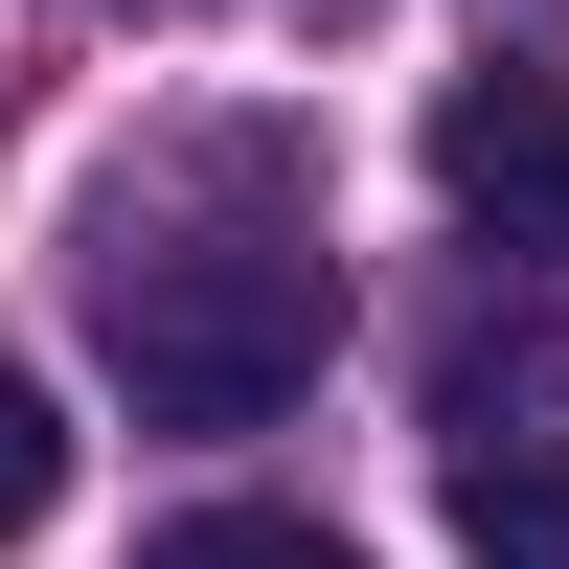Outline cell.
<instances>
[{
	"mask_svg": "<svg viewBox=\"0 0 569 569\" xmlns=\"http://www.w3.org/2000/svg\"><path fill=\"white\" fill-rule=\"evenodd\" d=\"M137 569H365L342 525H297V501H206V525H160Z\"/></svg>",
	"mask_w": 569,
	"mask_h": 569,
	"instance_id": "4",
	"label": "cell"
},
{
	"mask_svg": "<svg viewBox=\"0 0 569 569\" xmlns=\"http://www.w3.org/2000/svg\"><path fill=\"white\" fill-rule=\"evenodd\" d=\"M433 182H456L525 273H569V91H547V69H456V91H433Z\"/></svg>",
	"mask_w": 569,
	"mask_h": 569,
	"instance_id": "3",
	"label": "cell"
},
{
	"mask_svg": "<svg viewBox=\"0 0 569 569\" xmlns=\"http://www.w3.org/2000/svg\"><path fill=\"white\" fill-rule=\"evenodd\" d=\"M114 23H160V0H114Z\"/></svg>",
	"mask_w": 569,
	"mask_h": 569,
	"instance_id": "6",
	"label": "cell"
},
{
	"mask_svg": "<svg viewBox=\"0 0 569 569\" xmlns=\"http://www.w3.org/2000/svg\"><path fill=\"white\" fill-rule=\"evenodd\" d=\"M433 479L479 569H569V319H479L433 365Z\"/></svg>",
	"mask_w": 569,
	"mask_h": 569,
	"instance_id": "2",
	"label": "cell"
},
{
	"mask_svg": "<svg viewBox=\"0 0 569 569\" xmlns=\"http://www.w3.org/2000/svg\"><path fill=\"white\" fill-rule=\"evenodd\" d=\"M91 342H114L137 433H273V410L319 388V342H342V273H319L273 206L251 228L114 206V228H91Z\"/></svg>",
	"mask_w": 569,
	"mask_h": 569,
	"instance_id": "1",
	"label": "cell"
},
{
	"mask_svg": "<svg viewBox=\"0 0 569 569\" xmlns=\"http://www.w3.org/2000/svg\"><path fill=\"white\" fill-rule=\"evenodd\" d=\"M46 501H69V410L46 365H0V547H46Z\"/></svg>",
	"mask_w": 569,
	"mask_h": 569,
	"instance_id": "5",
	"label": "cell"
}]
</instances>
